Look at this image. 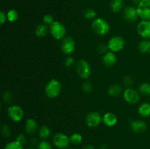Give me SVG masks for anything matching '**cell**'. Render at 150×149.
Returning a JSON list of instances; mask_svg holds the SVG:
<instances>
[{
    "label": "cell",
    "instance_id": "83f0119b",
    "mask_svg": "<svg viewBox=\"0 0 150 149\" xmlns=\"http://www.w3.org/2000/svg\"><path fill=\"white\" fill-rule=\"evenodd\" d=\"M4 149H23V145L16 140L10 142L4 146Z\"/></svg>",
    "mask_w": 150,
    "mask_h": 149
},
{
    "label": "cell",
    "instance_id": "5bb4252c",
    "mask_svg": "<svg viewBox=\"0 0 150 149\" xmlns=\"http://www.w3.org/2000/svg\"><path fill=\"white\" fill-rule=\"evenodd\" d=\"M124 17L127 20L130 22L135 21L139 18L137 8L134 7H127L124 10Z\"/></svg>",
    "mask_w": 150,
    "mask_h": 149
},
{
    "label": "cell",
    "instance_id": "1f68e13d",
    "mask_svg": "<svg viewBox=\"0 0 150 149\" xmlns=\"http://www.w3.org/2000/svg\"><path fill=\"white\" fill-rule=\"evenodd\" d=\"M42 21H43V23H45V24L47 25V26H48V25L51 26V25L52 24V23H54L55 20H54V18H53V16L51 15L47 14V15H45L43 16Z\"/></svg>",
    "mask_w": 150,
    "mask_h": 149
},
{
    "label": "cell",
    "instance_id": "9a60e30c",
    "mask_svg": "<svg viewBox=\"0 0 150 149\" xmlns=\"http://www.w3.org/2000/svg\"><path fill=\"white\" fill-rule=\"evenodd\" d=\"M103 123L108 127H112L117 124V117L113 112H106L103 116Z\"/></svg>",
    "mask_w": 150,
    "mask_h": 149
},
{
    "label": "cell",
    "instance_id": "3957f363",
    "mask_svg": "<svg viewBox=\"0 0 150 149\" xmlns=\"http://www.w3.org/2000/svg\"><path fill=\"white\" fill-rule=\"evenodd\" d=\"M49 31L53 37L56 39H63L66 35V28L62 23L55 20L50 26Z\"/></svg>",
    "mask_w": 150,
    "mask_h": 149
},
{
    "label": "cell",
    "instance_id": "484cf974",
    "mask_svg": "<svg viewBox=\"0 0 150 149\" xmlns=\"http://www.w3.org/2000/svg\"><path fill=\"white\" fill-rule=\"evenodd\" d=\"M82 140H83V137L79 133H73L70 137V143H72L73 145H76L80 144L82 142Z\"/></svg>",
    "mask_w": 150,
    "mask_h": 149
},
{
    "label": "cell",
    "instance_id": "4fadbf2b",
    "mask_svg": "<svg viewBox=\"0 0 150 149\" xmlns=\"http://www.w3.org/2000/svg\"><path fill=\"white\" fill-rule=\"evenodd\" d=\"M130 128L133 132H143L147 129V124L143 120H133L130 123Z\"/></svg>",
    "mask_w": 150,
    "mask_h": 149
},
{
    "label": "cell",
    "instance_id": "e0dca14e",
    "mask_svg": "<svg viewBox=\"0 0 150 149\" xmlns=\"http://www.w3.org/2000/svg\"><path fill=\"white\" fill-rule=\"evenodd\" d=\"M38 125L37 121L33 118H29L26 120V124H25V131L26 133L29 134H33L36 132L38 130Z\"/></svg>",
    "mask_w": 150,
    "mask_h": 149
},
{
    "label": "cell",
    "instance_id": "d4e9b609",
    "mask_svg": "<svg viewBox=\"0 0 150 149\" xmlns=\"http://www.w3.org/2000/svg\"><path fill=\"white\" fill-rule=\"evenodd\" d=\"M139 93L144 96H149L150 95V83H144L140 85L139 88Z\"/></svg>",
    "mask_w": 150,
    "mask_h": 149
},
{
    "label": "cell",
    "instance_id": "44dd1931",
    "mask_svg": "<svg viewBox=\"0 0 150 149\" xmlns=\"http://www.w3.org/2000/svg\"><path fill=\"white\" fill-rule=\"evenodd\" d=\"M139 50L142 53H148L150 52V39H144L139 44Z\"/></svg>",
    "mask_w": 150,
    "mask_h": 149
},
{
    "label": "cell",
    "instance_id": "4316f807",
    "mask_svg": "<svg viewBox=\"0 0 150 149\" xmlns=\"http://www.w3.org/2000/svg\"><path fill=\"white\" fill-rule=\"evenodd\" d=\"M81 89L85 93H90L93 91V86L89 80H85L82 83Z\"/></svg>",
    "mask_w": 150,
    "mask_h": 149
},
{
    "label": "cell",
    "instance_id": "74e56055",
    "mask_svg": "<svg viewBox=\"0 0 150 149\" xmlns=\"http://www.w3.org/2000/svg\"><path fill=\"white\" fill-rule=\"evenodd\" d=\"M7 20V14H6L4 11L1 10V11L0 12V23H1V25L4 24Z\"/></svg>",
    "mask_w": 150,
    "mask_h": 149
},
{
    "label": "cell",
    "instance_id": "d590c367",
    "mask_svg": "<svg viewBox=\"0 0 150 149\" xmlns=\"http://www.w3.org/2000/svg\"><path fill=\"white\" fill-rule=\"evenodd\" d=\"M123 83H124V85L125 86H127V88L130 87L133 83V79L132 78V77L130 76L127 75L124 77V80H123Z\"/></svg>",
    "mask_w": 150,
    "mask_h": 149
},
{
    "label": "cell",
    "instance_id": "52a82bcc",
    "mask_svg": "<svg viewBox=\"0 0 150 149\" xmlns=\"http://www.w3.org/2000/svg\"><path fill=\"white\" fill-rule=\"evenodd\" d=\"M70 143V137L64 133H57L53 137V143L58 148H67Z\"/></svg>",
    "mask_w": 150,
    "mask_h": 149
},
{
    "label": "cell",
    "instance_id": "ac0fdd59",
    "mask_svg": "<svg viewBox=\"0 0 150 149\" xmlns=\"http://www.w3.org/2000/svg\"><path fill=\"white\" fill-rule=\"evenodd\" d=\"M138 112L142 116L149 117L150 116V103L144 102L138 108Z\"/></svg>",
    "mask_w": 150,
    "mask_h": 149
},
{
    "label": "cell",
    "instance_id": "277c9868",
    "mask_svg": "<svg viewBox=\"0 0 150 149\" xmlns=\"http://www.w3.org/2000/svg\"><path fill=\"white\" fill-rule=\"evenodd\" d=\"M76 72L83 80H87L91 74V67L89 62L84 59L79 60L76 64Z\"/></svg>",
    "mask_w": 150,
    "mask_h": 149
},
{
    "label": "cell",
    "instance_id": "30bf717a",
    "mask_svg": "<svg viewBox=\"0 0 150 149\" xmlns=\"http://www.w3.org/2000/svg\"><path fill=\"white\" fill-rule=\"evenodd\" d=\"M76 49V42L72 37H66L61 43V50L65 55H70Z\"/></svg>",
    "mask_w": 150,
    "mask_h": 149
},
{
    "label": "cell",
    "instance_id": "836d02e7",
    "mask_svg": "<svg viewBox=\"0 0 150 149\" xmlns=\"http://www.w3.org/2000/svg\"><path fill=\"white\" fill-rule=\"evenodd\" d=\"M97 51L99 53H103L105 54V53L108 52V51H109L108 49V45H105V44H100V45H98V48H97Z\"/></svg>",
    "mask_w": 150,
    "mask_h": 149
},
{
    "label": "cell",
    "instance_id": "ab89813d",
    "mask_svg": "<svg viewBox=\"0 0 150 149\" xmlns=\"http://www.w3.org/2000/svg\"><path fill=\"white\" fill-rule=\"evenodd\" d=\"M101 149H108V146L105 144H103L101 146Z\"/></svg>",
    "mask_w": 150,
    "mask_h": 149
},
{
    "label": "cell",
    "instance_id": "60d3db41",
    "mask_svg": "<svg viewBox=\"0 0 150 149\" xmlns=\"http://www.w3.org/2000/svg\"><path fill=\"white\" fill-rule=\"evenodd\" d=\"M27 149H35V148H27Z\"/></svg>",
    "mask_w": 150,
    "mask_h": 149
},
{
    "label": "cell",
    "instance_id": "f546056e",
    "mask_svg": "<svg viewBox=\"0 0 150 149\" xmlns=\"http://www.w3.org/2000/svg\"><path fill=\"white\" fill-rule=\"evenodd\" d=\"M2 99L4 103L10 104L13 101V95L10 91H4L2 95Z\"/></svg>",
    "mask_w": 150,
    "mask_h": 149
},
{
    "label": "cell",
    "instance_id": "d6a6232c",
    "mask_svg": "<svg viewBox=\"0 0 150 149\" xmlns=\"http://www.w3.org/2000/svg\"><path fill=\"white\" fill-rule=\"evenodd\" d=\"M38 149H52L51 145L45 140H42L38 143Z\"/></svg>",
    "mask_w": 150,
    "mask_h": 149
},
{
    "label": "cell",
    "instance_id": "f35d334b",
    "mask_svg": "<svg viewBox=\"0 0 150 149\" xmlns=\"http://www.w3.org/2000/svg\"><path fill=\"white\" fill-rule=\"evenodd\" d=\"M81 149H95V147H94L91 144H87V145H85Z\"/></svg>",
    "mask_w": 150,
    "mask_h": 149
},
{
    "label": "cell",
    "instance_id": "603a6c76",
    "mask_svg": "<svg viewBox=\"0 0 150 149\" xmlns=\"http://www.w3.org/2000/svg\"><path fill=\"white\" fill-rule=\"evenodd\" d=\"M51 129L49 128V127L46 125H44L42 127H41L39 129V131H38V134H39V137L42 139H45L47 137H48L51 134Z\"/></svg>",
    "mask_w": 150,
    "mask_h": 149
},
{
    "label": "cell",
    "instance_id": "7c38bea8",
    "mask_svg": "<svg viewBox=\"0 0 150 149\" xmlns=\"http://www.w3.org/2000/svg\"><path fill=\"white\" fill-rule=\"evenodd\" d=\"M137 32L139 36L144 39L150 38V20H142L137 25Z\"/></svg>",
    "mask_w": 150,
    "mask_h": 149
},
{
    "label": "cell",
    "instance_id": "7a4b0ae2",
    "mask_svg": "<svg viewBox=\"0 0 150 149\" xmlns=\"http://www.w3.org/2000/svg\"><path fill=\"white\" fill-rule=\"evenodd\" d=\"M92 29L95 34L100 36L108 34L110 32V26L103 18H98L94 19L92 23Z\"/></svg>",
    "mask_w": 150,
    "mask_h": 149
},
{
    "label": "cell",
    "instance_id": "8d00e7d4",
    "mask_svg": "<svg viewBox=\"0 0 150 149\" xmlns=\"http://www.w3.org/2000/svg\"><path fill=\"white\" fill-rule=\"evenodd\" d=\"M16 140L18 142V143H20L21 144L23 145L26 143V137H25V136L23 135V134H19L16 137Z\"/></svg>",
    "mask_w": 150,
    "mask_h": 149
},
{
    "label": "cell",
    "instance_id": "6da1fadb",
    "mask_svg": "<svg viewBox=\"0 0 150 149\" xmlns=\"http://www.w3.org/2000/svg\"><path fill=\"white\" fill-rule=\"evenodd\" d=\"M62 91L61 83L57 79H51L45 87V93L48 98L54 99L60 94Z\"/></svg>",
    "mask_w": 150,
    "mask_h": 149
},
{
    "label": "cell",
    "instance_id": "8fae6325",
    "mask_svg": "<svg viewBox=\"0 0 150 149\" xmlns=\"http://www.w3.org/2000/svg\"><path fill=\"white\" fill-rule=\"evenodd\" d=\"M123 98L130 104L137 103L140 99V93L133 88L128 87L123 92Z\"/></svg>",
    "mask_w": 150,
    "mask_h": 149
},
{
    "label": "cell",
    "instance_id": "e575fe53",
    "mask_svg": "<svg viewBox=\"0 0 150 149\" xmlns=\"http://www.w3.org/2000/svg\"><path fill=\"white\" fill-rule=\"evenodd\" d=\"M75 60L73 57L72 56H67L64 60V65L66 67H70L74 64Z\"/></svg>",
    "mask_w": 150,
    "mask_h": 149
},
{
    "label": "cell",
    "instance_id": "5b68a950",
    "mask_svg": "<svg viewBox=\"0 0 150 149\" xmlns=\"http://www.w3.org/2000/svg\"><path fill=\"white\" fill-rule=\"evenodd\" d=\"M7 114L10 120L14 122H18L23 119L24 111L19 105H12L7 109Z\"/></svg>",
    "mask_w": 150,
    "mask_h": 149
},
{
    "label": "cell",
    "instance_id": "b9f144b4",
    "mask_svg": "<svg viewBox=\"0 0 150 149\" xmlns=\"http://www.w3.org/2000/svg\"><path fill=\"white\" fill-rule=\"evenodd\" d=\"M69 149H73V148H69Z\"/></svg>",
    "mask_w": 150,
    "mask_h": 149
},
{
    "label": "cell",
    "instance_id": "ba28073f",
    "mask_svg": "<svg viewBox=\"0 0 150 149\" xmlns=\"http://www.w3.org/2000/svg\"><path fill=\"white\" fill-rule=\"evenodd\" d=\"M107 45H108V49L110 51L115 53L122 50L125 45V42L122 37L114 36L108 40Z\"/></svg>",
    "mask_w": 150,
    "mask_h": 149
},
{
    "label": "cell",
    "instance_id": "8992f818",
    "mask_svg": "<svg viewBox=\"0 0 150 149\" xmlns=\"http://www.w3.org/2000/svg\"><path fill=\"white\" fill-rule=\"evenodd\" d=\"M136 8L139 18L150 20V0H141Z\"/></svg>",
    "mask_w": 150,
    "mask_h": 149
},
{
    "label": "cell",
    "instance_id": "4dcf8cb0",
    "mask_svg": "<svg viewBox=\"0 0 150 149\" xmlns=\"http://www.w3.org/2000/svg\"><path fill=\"white\" fill-rule=\"evenodd\" d=\"M1 131L2 135L5 137H9L11 135V129L9 127V126L6 125V124H4V125L1 126Z\"/></svg>",
    "mask_w": 150,
    "mask_h": 149
},
{
    "label": "cell",
    "instance_id": "2e32d148",
    "mask_svg": "<svg viewBox=\"0 0 150 149\" xmlns=\"http://www.w3.org/2000/svg\"><path fill=\"white\" fill-rule=\"evenodd\" d=\"M117 62V56L112 51H108L103 54V63L106 67H112Z\"/></svg>",
    "mask_w": 150,
    "mask_h": 149
},
{
    "label": "cell",
    "instance_id": "cb8c5ba5",
    "mask_svg": "<svg viewBox=\"0 0 150 149\" xmlns=\"http://www.w3.org/2000/svg\"><path fill=\"white\" fill-rule=\"evenodd\" d=\"M7 20L10 22H15L18 18V12L15 9H10L7 13Z\"/></svg>",
    "mask_w": 150,
    "mask_h": 149
},
{
    "label": "cell",
    "instance_id": "ffe728a7",
    "mask_svg": "<svg viewBox=\"0 0 150 149\" xmlns=\"http://www.w3.org/2000/svg\"><path fill=\"white\" fill-rule=\"evenodd\" d=\"M48 33V26L45 23H40L35 29V34L38 37H43Z\"/></svg>",
    "mask_w": 150,
    "mask_h": 149
},
{
    "label": "cell",
    "instance_id": "9c48e42d",
    "mask_svg": "<svg viewBox=\"0 0 150 149\" xmlns=\"http://www.w3.org/2000/svg\"><path fill=\"white\" fill-rule=\"evenodd\" d=\"M103 122V117L98 112H90L85 117V123L90 128H95Z\"/></svg>",
    "mask_w": 150,
    "mask_h": 149
},
{
    "label": "cell",
    "instance_id": "d6986e66",
    "mask_svg": "<svg viewBox=\"0 0 150 149\" xmlns=\"http://www.w3.org/2000/svg\"><path fill=\"white\" fill-rule=\"evenodd\" d=\"M122 86L118 84H113L108 87L107 93L111 96H117L122 93Z\"/></svg>",
    "mask_w": 150,
    "mask_h": 149
},
{
    "label": "cell",
    "instance_id": "7402d4cb",
    "mask_svg": "<svg viewBox=\"0 0 150 149\" xmlns=\"http://www.w3.org/2000/svg\"><path fill=\"white\" fill-rule=\"evenodd\" d=\"M122 0H112L111 2V9L114 13H119L122 10Z\"/></svg>",
    "mask_w": 150,
    "mask_h": 149
},
{
    "label": "cell",
    "instance_id": "f1b7e54d",
    "mask_svg": "<svg viewBox=\"0 0 150 149\" xmlns=\"http://www.w3.org/2000/svg\"><path fill=\"white\" fill-rule=\"evenodd\" d=\"M83 15L87 19H95L97 16V13L93 9H86L83 13Z\"/></svg>",
    "mask_w": 150,
    "mask_h": 149
}]
</instances>
